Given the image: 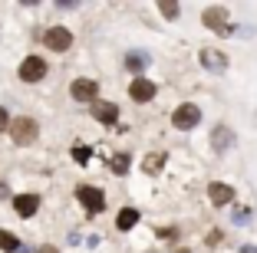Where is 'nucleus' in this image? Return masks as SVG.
Wrapping results in <instances>:
<instances>
[{
    "label": "nucleus",
    "mask_w": 257,
    "mask_h": 253,
    "mask_svg": "<svg viewBox=\"0 0 257 253\" xmlns=\"http://www.w3.org/2000/svg\"><path fill=\"white\" fill-rule=\"evenodd\" d=\"M40 135V125L37 119H27V115H20V119L10 122V138H14L17 145H33Z\"/></svg>",
    "instance_id": "1"
},
{
    "label": "nucleus",
    "mask_w": 257,
    "mask_h": 253,
    "mask_svg": "<svg viewBox=\"0 0 257 253\" xmlns=\"http://www.w3.org/2000/svg\"><path fill=\"white\" fill-rule=\"evenodd\" d=\"M201 23L208 30H214L218 37H231V33H234V27H227V10L224 7H208L204 17H201Z\"/></svg>",
    "instance_id": "2"
},
{
    "label": "nucleus",
    "mask_w": 257,
    "mask_h": 253,
    "mask_svg": "<svg viewBox=\"0 0 257 253\" xmlns=\"http://www.w3.org/2000/svg\"><path fill=\"white\" fill-rule=\"evenodd\" d=\"M76 197H79V204H83L89 214H102V210H106V194L99 191V187H89V184L76 187Z\"/></svg>",
    "instance_id": "3"
},
{
    "label": "nucleus",
    "mask_w": 257,
    "mask_h": 253,
    "mask_svg": "<svg viewBox=\"0 0 257 253\" xmlns=\"http://www.w3.org/2000/svg\"><path fill=\"white\" fill-rule=\"evenodd\" d=\"M198 122H201V109H198V105H191V102L178 105V109L172 112V125L175 128H195Z\"/></svg>",
    "instance_id": "4"
},
{
    "label": "nucleus",
    "mask_w": 257,
    "mask_h": 253,
    "mask_svg": "<svg viewBox=\"0 0 257 253\" xmlns=\"http://www.w3.org/2000/svg\"><path fill=\"white\" fill-rule=\"evenodd\" d=\"M43 43H46V50H53V53H66L69 46H73V33H69L66 27H50Z\"/></svg>",
    "instance_id": "5"
},
{
    "label": "nucleus",
    "mask_w": 257,
    "mask_h": 253,
    "mask_svg": "<svg viewBox=\"0 0 257 253\" xmlns=\"http://www.w3.org/2000/svg\"><path fill=\"white\" fill-rule=\"evenodd\" d=\"M46 76V63L40 60V56H27V60L20 63V79L23 82H40Z\"/></svg>",
    "instance_id": "6"
},
{
    "label": "nucleus",
    "mask_w": 257,
    "mask_h": 253,
    "mask_svg": "<svg viewBox=\"0 0 257 253\" xmlns=\"http://www.w3.org/2000/svg\"><path fill=\"white\" fill-rule=\"evenodd\" d=\"M69 96H73L76 102H96L99 86H96L92 79H73V86H69Z\"/></svg>",
    "instance_id": "7"
},
{
    "label": "nucleus",
    "mask_w": 257,
    "mask_h": 253,
    "mask_svg": "<svg viewBox=\"0 0 257 253\" xmlns=\"http://www.w3.org/2000/svg\"><path fill=\"white\" fill-rule=\"evenodd\" d=\"M128 96L136 99V102H149V99H155V82L145 79V76H136L132 86H128Z\"/></svg>",
    "instance_id": "8"
},
{
    "label": "nucleus",
    "mask_w": 257,
    "mask_h": 253,
    "mask_svg": "<svg viewBox=\"0 0 257 253\" xmlns=\"http://www.w3.org/2000/svg\"><path fill=\"white\" fill-rule=\"evenodd\" d=\"M201 66L208 69V73L221 76L227 69V56H224V53H218V50H201Z\"/></svg>",
    "instance_id": "9"
},
{
    "label": "nucleus",
    "mask_w": 257,
    "mask_h": 253,
    "mask_svg": "<svg viewBox=\"0 0 257 253\" xmlns=\"http://www.w3.org/2000/svg\"><path fill=\"white\" fill-rule=\"evenodd\" d=\"M208 197H211L214 207H224V204L234 201V187H231V184H221V181H214V184H208Z\"/></svg>",
    "instance_id": "10"
},
{
    "label": "nucleus",
    "mask_w": 257,
    "mask_h": 253,
    "mask_svg": "<svg viewBox=\"0 0 257 253\" xmlns=\"http://www.w3.org/2000/svg\"><path fill=\"white\" fill-rule=\"evenodd\" d=\"M92 115H96V122H102V125H115V122H119V105L115 102H92Z\"/></svg>",
    "instance_id": "11"
},
{
    "label": "nucleus",
    "mask_w": 257,
    "mask_h": 253,
    "mask_svg": "<svg viewBox=\"0 0 257 253\" xmlns=\"http://www.w3.org/2000/svg\"><path fill=\"white\" fill-rule=\"evenodd\" d=\"M37 207H40L37 194H20V197H14V210L20 217H33V214H37Z\"/></svg>",
    "instance_id": "12"
},
{
    "label": "nucleus",
    "mask_w": 257,
    "mask_h": 253,
    "mask_svg": "<svg viewBox=\"0 0 257 253\" xmlns=\"http://www.w3.org/2000/svg\"><path fill=\"white\" fill-rule=\"evenodd\" d=\"M211 145H214V151H227L231 145H234V132L231 128H214V135H211Z\"/></svg>",
    "instance_id": "13"
},
{
    "label": "nucleus",
    "mask_w": 257,
    "mask_h": 253,
    "mask_svg": "<svg viewBox=\"0 0 257 253\" xmlns=\"http://www.w3.org/2000/svg\"><path fill=\"white\" fill-rule=\"evenodd\" d=\"M136 223H139V210L136 207H125L119 217H115V227H119V230H132Z\"/></svg>",
    "instance_id": "14"
},
{
    "label": "nucleus",
    "mask_w": 257,
    "mask_h": 253,
    "mask_svg": "<svg viewBox=\"0 0 257 253\" xmlns=\"http://www.w3.org/2000/svg\"><path fill=\"white\" fill-rule=\"evenodd\" d=\"M0 250H7V253H17L20 250V240L14 237L10 230H0Z\"/></svg>",
    "instance_id": "15"
},
{
    "label": "nucleus",
    "mask_w": 257,
    "mask_h": 253,
    "mask_svg": "<svg viewBox=\"0 0 257 253\" xmlns=\"http://www.w3.org/2000/svg\"><path fill=\"white\" fill-rule=\"evenodd\" d=\"M125 66L139 73V69H145V66H149V56H145V53H128V56H125Z\"/></svg>",
    "instance_id": "16"
},
{
    "label": "nucleus",
    "mask_w": 257,
    "mask_h": 253,
    "mask_svg": "<svg viewBox=\"0 0 257 253\" xmlns=\"http://www.w3.org/2000/svg\"><path fill=\"white\" fill-rule=\"evenodd\" d=\"M112 171L115 174H128V155L125 151H119V155L112 158Z\"/></svg>",
    "instance_id": "17"
},
{
    "label": "nucleus",
    "mask_w": 257,
    "mask_h": 253,
    "mask_svg": "<svg viewBox=\"0 0 257 253\" xmlns=\"http://www.w3.org/2000/svg\"><path fill=\"white\" fill-rule=\"evenodd\" d=\"M162 164H165V155H152V158H145V171L155 174V171L162 168Z\"/></svg>",
    "instance_id": "18"
},
{
    "label": "nucleus",
    "mask_w": 257,
    "mask_h": 253,
    "mask_svg": "<svg viewBox=\"0 0 257 253\" xmlns=\"http://www.w3.org/2000/svg\"><path fill=\"white\" fill-rule=\"evenodd\" d=\"M159 10H162V17H168V20H175V17H178V4H172V0H162Z\"/></svg>",
    "instance_id": "19"
},
{
    "label": "nucleus",
    "mask_w": 257,
    "mask_h": 253,
    "mask_svg": "<svg viewBox=\"0 0 257 253\" xmlns=\"http://www.w3.org/2000/svg\"><path fill=\"white\" fill-rule=\"evenodd\" d=\"M89 155H92V151L86 148V145H76V148H73V158H76L79 164H86V161H89Z\"/></svg>",
    "instance_id": "20"
},
{
    "label": "nucleus",
    "mask_w": 257,
    "mask_h": 253,
    "mask_svg": "<svg viewBox=\"0 0 257 253\" xmlns=\"http://www.w3.org/2000/svg\"><path fill=\"white\" fill-rule=\"evenodd\" d=\"M0 132H10V115H7V109H0Z\"/></svg>",
    "instance_id": "21"
},
{
    "label": "nucleus",
    "mask_w": 257,
    "mask_h": 253,
    "mask_svg": "<svg viewBox=\"0 0 257 253\" xmlns=\"http://www.w3.org/2000/svg\"><path fill=\"white\" fill-rule=\"evenodd\" d=\"M37 253H56V250H53V246H40Z\"/></svg>",
    "instance_id": "22"
},
{
    "label": "nucleus",
    "mask_w": 257,
    "mask_h": 253,
    "mask_svg": "<svg viewBox=\"0 0 257 253\" xmlns=\"http://www.w3.org/2000/svg\"><path fill=\"white\" fill-rule=\"evenodd\" d=\"M241 253H257V246H241Z\"/></svg>",
    "instance_id": "23"
},
{
    "label": "nucleus",
    "mask_w": 257,
    "mask_h": 253,
    "mask_svg": "<svg viewBox=\"0 0 257 253\" xmlns=\"http://www.w3.org/2000/svg\"><path fill=\"white\" fill-rule=\"evenodd\" d=\"M7 194H10V191H7V184H0V197H7Z\"/></svg>",
    "instance_id": "24"
},
{
    "label": "nucleus",
    "mask_w": 257,
    "mask_h": 253,
    "mask_svg": "<svg viewBox=\"0 0 257 253\" xmlns=\"http://www.w3.org/2000/svg\"><path fill=\"white\" fill-rule=\"evenodd\" d=\"M178 253H191V250H178Z\"/></svg>",
    "instance_id": "25"
}]
</instances>
